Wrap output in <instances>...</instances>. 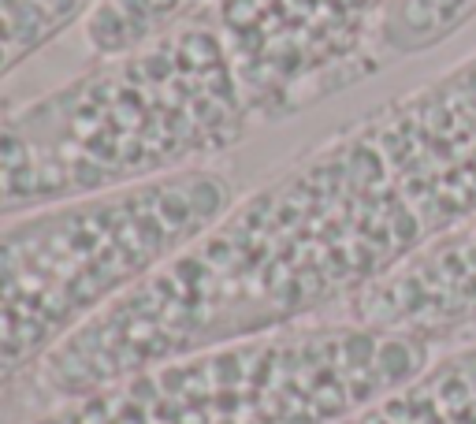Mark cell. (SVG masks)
<instances>
[{"label":"cell","instance_id":"obj_5","mask_svg":"<svg viewBox=\"0 0 476 424\" xmlns=\"http://www.w3.org/2000/svg\"><path fill=\"white\" fill-rule=\"evenodd\" d=\"M391 0H219L216 30L253 119H287L376 75L372 38Z\"/></svg>","mask_w":476,"mask_h":424},{"label":"cell","instance_id":"obj_2","mask_svg":"<svg viewBox=\"0 0 476 424\" xmlns=\"http://www.w3.org/2000/svg\"><path fill=\"white\" fill-rule=\"evenodd\" d=\"M253 123L219 30L179 23L0 116V224L216 168Z\"/></svg>","mask_w":476,"mask_h":424},{"label":"cell","instance_id":"obj_9","mask_svg":"<svg viewBox=\"0 0 476 424\" xmlns=\"http://www.w3.org/2000/svg\"><path fill=\"white\" fill-rule=\"evenodd\" d=\"M89 0H0V82L52 41Z\"/></svg>","mask_w":476,"mask_h":424},{"label":"cell","instance_id":"obj_6","mask_svg":"<svg viewBox=\"0 0 476 424\" xmlns=\"http://www.w3.org/2000/svg\"><path fill=\"white\" fill-rule=\"evenodd\" d=\"M338 317L451 343L476 331V224L435 242L354 298Z\"/></svg>","mask_w":476,"mask_h":424},{"label":"cell","instance_id":"obj_7","mask_svg":"<svg viewBox=\"0 0 476 424\" xmlns=\"http://www.w3.org/2000/svg\"><path fill=\"white\" fill-rule=\"evenodd\" d=\"M335 424H476V331L457 335L413 380Z\"/></svg>","mask_w":476,"mask_h":424},{"label":"cell","instance_id":"obj_1","mask_svg":"<svg viewBox=\"0 0 476 424\" xmlns=\"http://www.w3.org/2000/svg\"><path fill=\"white\" fill-rule=\"evenodd\" d=\"M476 224V52L324 138L97 309L38 365L52 402L338 317Z\"/></svg>","mask_w":476,"mask_h":424},{"label":"cell","instance_id":"obj_3","mask_svg":"<svg viewBox=\"0 0 476 424\" xmlns=\"http://www.w3.org/2000/svg\"><path fill=\"white\" fill-rule=\"evenodd\" d=\"M439 346L327 317L142 368L30 424H335L413 380Z\"/></svg>","mask_w":476,"mask_h":424},{"label":"cell","instance_id":"obj_4","mask_svg":"<svg viewBox=\"0 0 476 424\" xmlns=\"http://www.w3.org/2000/svg\"><path fill=\"white\" fill-rule=\"evenodd\" d=\"M235 201L219 168L0 224V391Z\"/></svg>","mask_w":476,"mask_h":424},{"label":"cell","instance_id":"obj_8","mask_svg":"<svg viewBox=\"0 0 476 424\" xmlns=\"http://www.w3.org/2000/svg\"><path fill=\"white\" fill-rule=\"evenodd\" d=\"M194 4L197 0H100L86 19V45L97 60L116 56L179 26Z\"/></svg>","mask_w":476,"mask_h":424}]
</instances>
